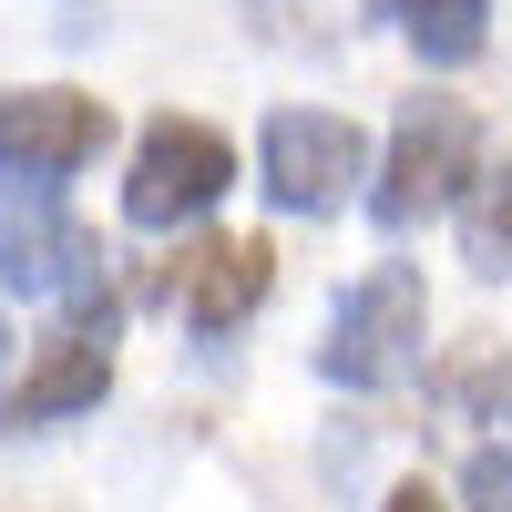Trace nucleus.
<instances>
[{"mask_svg": "<svg viewBox=\"0 0 512 512\" xmlns=\"http://www.w3.org/2000/svg\"><path fill=\"white\" fill-rule=\"evenodd\" d=\"M103 103L93 93H62V82H41V93H0V175H31V185H62L82 164L103 154Z\"/></svg>", "mask_w": 512, "mask_h": 512, "instance_id": "nucleus-6", "label": "nucleus"}, {"mask_svg": "<svg viewBox=\"0 0 512 512\" xmlns=\"http://www.w3.org/2000/svg\"><path fill=\"white\" fill-rule=\"evenodd\" d=\"M256 175H267L277 216H338L349 185L369 175V144H359V123L297 103V113H267V134H256Z\"/></svg>", "mask_w": 512, "mask_h": 512, "instance_id": "nucleus-4", "label": "nucleus"}, {"mask_svg": "<svg viewBox=\"0 0 512 512\" xmlns=\"http://www.w3.org/2000/svg\"><path fill=\"white\" fill-rule=\"evenodd\" d=\"M0 349H11V338H0Z\"/></svg>", "mask_w": 512, "mask_h": 512, "instance_id": "nucleus-14", "label": "nucleus"}, {"mask_svg": "<svg viewBox=\"0 0 512 512\" xmlns=\"http://www.w3.org/2000/svg\"><path fill=\"white\" fill-rule=\"evenodd\" d=\"M390 21H400V41L431 72H461L492 41V0H390Z\"/></svg>", "mask_w": 512, "mask_h": 512, "instance_id": "nucleus-9", "label": "nucleus"}, {"mask_svg": "<svg viewBox=\"0 0 512 512\" xmlns=\"http://www.w3.org/2000/svg\"><path fill=\"white\" fill-rule=\"evenodd\" d=\"M461 256L482 277H512V175H482L461 195Z\"/></svg>", "mask_w": 512, "mask_h": 512, "instance_id": "nucleus-10", "label": "nucleus"}, {"mask_svg": "<svg viewBox=\"0 0 512 512\" xmlns=\"http://www.w3.org/2000/svg\"><path fill=\"white\" fill-rule=\"evenodd\" d=\"M379 512H441V502H431V482H400V492L379 502Z\"/></svg>", "mask_w": 512, "mask_h": 512, "instance_id": "nucleus-13", "label": "nucleus"}, {"mask_svg": "<svg viewBox=\"0 0 512 512\" xmlns=\"http://www.w3.org/2000/svg\"><path fill=\"white\" fill-rule=\"evenodd\" d=\"M472 185H482V123H472V103H441V93H431V103L400 113L369 216H379V226H420L431 205H461Z\"/></svg>", "mask_w": 512, "mask_h": 512, "instance_id": "nucleus-2", "label": "nucleus"}, {"mask_svg": "<svg viewBox=\"0 0 512 512\" xmlns=\"http://www.w3.org/2000/svg\"><path fill=\"white\" fill-rule=\"evenodd\" d=\"M267 287H277V256L267 246H195L175 308H185L195 338H226V328H246L256 308H267Z\"/></svg>", "mask_w": 512, "mask_h": 512, "instance_id": "nucleus-8", "label": "nucleus"}, {"mask_svg": "<svg viewBox=\"0 0 512 512\" xmlns=\"http://www.w3.org/2000/svg\"><path fill=\"white\" fill-rule=\"evenodd\" d=\"M236 185V144L216 134V123H185V113H164L154 134L134 144V175H123V216H134L144 236H164V226H185V216H205Z\"/></svg>", "mask_w": 512, "mask_h": 512, "instance_id": "nucleus-5", "label": "nucleus"}, {"mask_svg": "<svg viewBox=\"0 0 512 512\" xmlns=\"http://www.w3.org/2000/svg\"><path fill=\"white\" fill-rule=\"evenodd\" d=\"M451 400H472L482 420H512V359H482V369H461V379H451Z\"/></svg>", "mask_w": 512, "mask_h": 512, "instance_id": "nucleus-11", "label": "nucleus"}, {"mask_svg": "<svg viewBox=\"0 0 512 512\" xmlns=\"http://www.w3.org/2000/svg\"><path fill=\"white\" fill-rule=\"evenodd\" d=\"M318 369L338 390H400L420 369V267H369L359 287H338Z\"/></svg>", "mask_w": 512, "mask_h": 512, "instance_id": "nucleus-3", "label": "nucleus"}, {"mask_svg": "<svg viewBox=\"0 0 512 512\" xmlns=\"http://www.w3.org/2000/svg\"><path fill=\"white\" fill-rule=\"evenodd\" d=\"M461 502H472V512H512V451H472V472H461Z\"/></svg>", "mask_w": 512, "mask_h": 512, "instance_id": "nucleus-12", "label": "nucleus"}, {"mask_svg": "<svg viewBox=\"0 0 512 512\" xmlns=\"http://www.w3.org/2000/svg\"><path fill=\"white\" fill-rule=\"evenodd\" d=\"M113 390V318H62V338L31 359V379L0 400V431H41V420H72V410H103Z\"/></svg>", "mask_w": 512, "mask_h": 512, "instance_id": "nucleus-7", "label": "nucleus"}, {"mask_svg": "<svg viewBox=\"0 0 512 512\" xmlns=\"http://www.w3.org/2000/svg\"><path fill=\"white\" fill-rule=\"evenodd\" d=\"M0 287L11 297H52L62 318H113V256L62 216L52 185H31V175L0 185Z\"/></svg>", "mask_w": 512, "mask_h": 512, "instance_id": "nucleus-1", "label": "nucleus"}]
</instances>
